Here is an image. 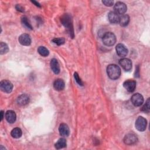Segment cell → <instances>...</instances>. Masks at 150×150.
I'll use <instances>...</instances> for the list:
<instances>
[{"label": "cell", "instance_id": "cell-1", "mask_svg": "<svg viewBox=\"0 0 150 150\" xmlns=\"http://www.w3.org/2000/svg\"><path fill=\"white\" fill-rule=\"evenodd\" d=\"M61 22L63 25L67 29L70 36L71 38H74V30H73V26L72 19L70 16L68 14H64L60 18Z\"/></svg>", "mask_w": 150, "mask_h": 150}, {"label": "cell", "instance_id": "cell-2", "mask_svg": "<svg viewBox=\"0 0 150 150\" xmlns=\"http://www.w3.org/2000/svg\"><path fill=\"white\" fill-rule=\"evenodd\" d=\"M107 73L111 79L116 80L120 76L121 69L119 66L116 64H109L107 67Z\"/></svg>", "mask_w": 150, "mask_h": 150}, {"label": "cell", "instance_id": "cell-3", "mask_svg": "<svg viewBox=\"0 0 150 150\" xmlns=\"http://www.w3.org/2000/svg\"><path fill=\"white\" fill-rule=\"evenodd\" d=\"M115 42L116 37L115 35L112 32H107L103 36V42L106 46H112L115 44Z\"/></svg>", "mask_w": 150, "mask_h": 150}, {"label": "cell", "instance_id": "cell-4", "mask_svg": "<svg viewBox=\"0 0 150 150\" xmlns=\"http://www.w3.org/2000/svg\"><path fill=\"white\" fill-rule=\"evenodd\" d=\"M147 125L146 120L142 116H139L137 118L135 121V128L136 129L141 132L144 131L146 129Z\"/></svg>", "mask_w": 150, "mask_h": 150}, {"label": "cell", "instance_id": "cell-5", "mask_svg": "<svg viewBox=\"0 0 150 150\" xmlns=\"http://www.w3.org/2000/svg\"><path fill=\"white\" fill-rule=\"evenodd\" d=\"M0 88L2 91L9 93L12 91L13 84L8 80H3L0 82Z\"/></svg>", "mask_w": 150, "mask_h": 150}, {"label": "cell", "instance_id": "cell-6", "mask_svg": "<svg viewBox=\"0 0 150 150\" xmlns=\"http://www.w3.org/2000/svg\"><path fill=\"white\" fill-rule=\"evenodd\" d=\"M131 101L134 105L136 107H139L144 102V98L141 94L137 93L134 94L132 96L131 98Z\"/></svg>", "mask_w": 150, "mask_h": 150}, {"label": "cell", "instance_id": "cell-7", "mask_svg": "<svg viewBox=\"0 0 150 150\" xmlns=\"http://www.w3.org/2000/svg\"><path fill=\"white\" fill-rule=\"evenodd\" d=\"M124 142L128 145H132L138 141L137 137L134 134H128L124 138Z\"/></svg>", "mask_w": 150, "mask_h": 150}, {"label": "cell", "instance_id": "cell-8", "mask_svg": "<svg viewBox=\"0 0 150 150\" xmlns=\"http://www.w3.org/2000/svg\"><path fill=\"white\" fill-rule=\"evenodd\" d=\"M114 12L118 15H124L127 11V5L122 2H117L114 5Z\"/></svg>", "mask_w": 150, "mask_h": 150}, {"label": "cell", "instance_id": "cell-9", "mask_svg": "<svg viewBox=\"0 0 150 150\" xmlns=\"http://www.w3.org/2000/svg\"><path fill=\"white\" fill-rule=\"evenodd\" d=\"M119 63L120 66L125 71H129L132 69V62L128 58H122L120 60Z\"/></svg>", "mask_w": 150, "mask_h": 150}, {"label": "cell", "instance_id": "cell-10", "mask_svg": "<svg viewBox=\"0 0 150 150\" xmlns=\"http://www.w3.org/2000/svg\"><path fill=\"white\" fill-rule=\"evenodd\" d=\"M123 86L128 92L132 93L136 88V81L134 80H127L124 82Z\"/></svg>", "mask_w": 150, "mask_h": 150}, {"label": "cell", "instance_id": "cell-11", "mask_svg": "<svg viewBox=\"0 0 150 150\" xmlns=\"http://www.w3.org/2000/svg\"><path fill=\"white\" fill-rule=\"evenodd\" d=\"M115 50L117 54L121 57H125L128 53V49L123 44L121 43H119L116 46Z\"/></svg>", "mask_w": 150, "mask_h": 150}, {"label": "cell", "instance_id": "cell-12", "mask_svg": "<svg viewBox=\"0 0 150 150\" xmlns=\"http://www.w3.org/2000/svg\"><path fill=\"white\" fill-rule=\"evenodd\" d=\"M19 42L23 46H29L31 43V38L29 35L23 33L20 35L18 39Z\"/></svg>", "mask_w": 150, "mask_h": 150}, {"label": "cell", "instance_id": "cell-13", "mask_svg": "<svg viewBox=\"0 0 150 150\" xmlns=\"http://www.w3.org/2000/svg\"><path fill=\"white\" fill-rule=\"evenodd\" d=\"M59 134L61 136L67 137L69 135L70 130L68 125L65 123H62L60 124L59 127Z\"/></svg>", "mask_w": 150, "mask_h": 150}, {"label": "cell", "instance_id": "cell-14", "mask_svg": "<svg viewBox=\"0 0 150 150\" xmlns=\"http://www.w3.org/2000/svg\"><path fill=\"white\" fill-rule=\"evenodd\" d=\"M5 118L9 123H14L16 120V115L15 112L12 110H8L5 113Z\"/></svg>", "mask_w": 150, "mask_h": 150}, {"label": "cell", "instance_id": "cell-15", "mask_svg": "<svg viewBox=\"0 0 150 150\" xmlns=\"http://www.w3.org/2000/svg\"><path fill=\"white\" fill-rule=\"evenodd\" d=\"M108 19L111 23H117L119 22L120 16L114 11H111L108 15Z\"/></svg>", "mask_w": 150, "mask_h": 150}, {"label": "cell", "instance_id": "cell-16", "mask_svg": "<svg viewBox=\"0 0 150 150\" xmlns=\"http://www.w3.org/2000/svg\"><path fill=\"white\" fill-rule=\"evenodd\" d=\"M50 67L52 70L53 71V72L56 74H57L59 73L60 72V66H59V64L58 61L57 60V59H52L50 61Z\"/></svg>", "mask_w": 150, "mask_h": 150}, {"label": "cell", "instance_id": "cell-17", "mask_svg": "<svg viewBox=\"0 0 150 150\" xmlns=\"http://www.w3.org/2000/svg\"><path fill=\"white\" fill-rule=\"evenodd\" d=\"M29 102V97L25 94L20 95L17 98V103L20 105H25Z\"/></svg>", "mask_w": 150, "mask_h": 150}, {"label": "cell", "instance_id": "cell-18", "mask_svg": "<svg viewBox=\"0 0 150 150\" xmlns=\"http://www.w3.org/2000/svg\"><path fill=\"white\" fill-rule=\"evenodd\" d=\"M65 83L64 81L61 79H56L53 83V87L56 90L61 91L64 88Z\"/></svg>", "mask_w": 150, "mask_h": 150}, {"label": "cell", "instance_id": "cell-19", "mask_svg": "<svg viewBox=\"0 0 150 150\" xmlns=\"http://www.w3.org/2000/svg\"><path fill=\"white\" fill-rule=\"evenodd\" d=\"M129 22V16L127 14L122 15V16H120L118 23L121 26H125L128 24Z\"/></svg>", "mask_w": 150, "mask_h": 150}, {"label": "cell", "instance_id": "cell-20", "mask_svg": "<svg viewBox=\"0 0 150 150\" xmlns=\"http://www.w3.org/2000/svg\"><path fill=\"white\" fill-rule=\"evenodd\" d=\"M67 143H66V140L63 138H60L58 139V141L55 143L54 146L57 149H60L63 148H65L66 146Z\"/></svg>", "mask_w": 150, "mask_h": 150}, {"label": "cell", "instance_id": "cell-21", "mask_svg": "<svg viewBox=\"0 0 150 150\" xmlns=\"http://www.w3.org/2000/svg\"><path fill=\"white\" fill-rule=\"evenodd\" d=\"M22 130L21 129V128H13L11 132V136L14 138H19L22 136Z\"/></svg>", "mask_w": 150, "mask_h": 150}, {"label": "cell", "instance_id": "cell-22", "mask_svg": "<svg viewBox=\"0 0 150 150\" xmlns=\"http://www.w3.org/2000/svg\"><path fill=\"white\" fill-rule=\"evenodd\" d=\"M38 52L41 56L43 57H46L49 54V50L44 46H39L38 49Z\"/></svg>", "mask_w": 150, "mask_h": 150}, {"label": "cell", "instance_id": "cell-23", "mask_svg": "<svg viewBox=\"0 0 150 150\" xmlns=\"http://www.w3.org/2000/svg\"><path fill=\"white\" fill-rule=\"evenodd\" d=\"M9 51V48L8 45L4 43L1 42L0 43V54H4L6 53Z\"/></svg>", "mask_w": 150, "mask_h": 150}, {"label": "cell", "instance_id": "cell-24", "mask_svg": "<svg viewBox=\"0 0 150 150\" xmlns=\"http://www.w3.org/2000/svg\"><path fill=\"white\" fill-rule=\"evenodd\" d=\"M21 22L22 23L23 25H24L26 27H27L28 29H33V28L31 25V24L30 23L29 20L28 19V18L25 16H23L21 18Z\"/></svg>", "mask_w": 150, "mask_h": 150}, {"label": "cell", "instance_id": "cell-25", "mask_svg": "<svg viewBox=\"0 0 150 150\" xmlns=\"http://www.w3.org/2000/svg\"><path fill=\"white\" fill-rule=\"evenodd\" d=\"M52 42L56 44L58 46H60V45H63L65 42V39L64 38H54L53 40H52Z\"/></svg>", "mask_w": 150, "mask_h": 150}, {"label": "cell", "instance_id": "cell-26", "mask_svg": "<svg viewBox=\"0 0 150 150\" xmlns=\"http://www.w3.org/2000/svg\"><path fill=\"white\" fill-rule=\"evenodd\" d=\"M149 98H148L145 103V104L144 105V106L141 108V111L145 112H149Z\"/></svg>", "mask_w": 150, "mask_h": 150}, {"label": "cell", "instance_id": "cell-27", "mask_svg": "<svg viewBox=\"0 0 150 150\" xmlns=\"http://www.w3.org/2000/svg\"><path fill=\"white\" fill-rule=\"evenodd\" d=\"M74 77L76 81L80 85V86H83V83L81 79L79 77V76L77 72H75L74 73Z\"/></svg>", "mask_w": 150, "mask_h": 150}, {"label": "cell", "instance_id": "cell-28", "mask_svg": "<svg viewBox=\"0 0 150 150\" xmlns=\"http://www.w3.org/2000/svg\"><path fill=\"white\" fill-rule=\"evenodd\" d=\"M102 2L107 6H111L114 4V2L112 1H103Z\"/></svg>", "mask_w": 150, "mask_h": 150}, {"label": "cell", "instance_id": "cell-29", "mask_svg": "<svg viewBox=\"0 0 150 150\" xmlns=\"http://www.w3.org/2000/svg\"><path fill=\"white\" fill-rule=\"evenodd\" d=\"M15 8H16V10L18 11H19V12H23L24 11V8H23L21 5L17 4V5H16Z\"/></svg>", "mask_w": 150, "mask_h": 150}, {"label": "cell", "instance_id": "cell-30", "mask_svg": "<svg viewBox=\"0 0 150 150\" xmlns=\"http://www.w3.org/2000/svg\"><path fill=\"white\" fill-rule=\"evenodd\" d=\"M31 2H32L33 4H34L36 6L41 7V5H40V4L39 2H38L35 1H31Z\"/></svg>", "mask_w": 150, "mask_h": 150}, {"label": "cell", "instance_id": "cell-31", "mask_svg": "<svg viewBox=\"0 0 150 150\" xmlns=\"http://www.w3.org/2000/svg\"><path fill=\"white\" fill-rule=\"evenodd\" d=\"M3 118H4V111H1V121L3 120Z\"/></svg>", "mask_w": 150, "mask_h": 150}]
</instances>
